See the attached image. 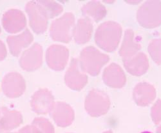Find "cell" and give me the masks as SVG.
<instances>
[{
  "label": "cell",
  "instance_id": "6da1fadb",
  "mask_svg": "<svg viewBox=\"0 0 161 133\" xmlns=\"http://www.w3.org/2000/svg\"><path fill=\"white\" fill-rule=\"evenodd\" d=\"M141 133H153V132H152L150 131H143V132H142Z\"/></svg>",
  "mask_w": 161,
  "mask_h": 133
}]
</instances>
